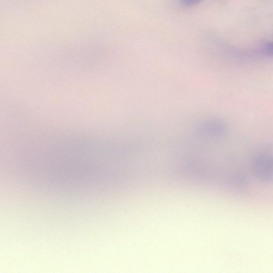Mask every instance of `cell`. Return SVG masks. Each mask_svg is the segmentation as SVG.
I'll list each match as a JSON object with an SVG mask.
<instances>
[{"mask_svg":"<svg viewBox=\"0 0 273 273\" xmlns=\"http://www.w3.org/2000/svg\"><path fill=\"white\" fill-rule=\"evenodd\" d=\"M252 170L259 181L269 182L273 175V159L266 154L257 157L253 161Z\"/></svg>","mask_w":273,"mask_h":273,"instance_id":"obj_2","label":"cell"},{"mask_svg":"<svg viewBox=\"0 0 273 273\" xmlns=\"http://www.w3.org/2000/svg\"><path fill=\"white\" fill-rule=\"evenodd\" d=\"M203 0H180L181 4L185 7H191L200 3Z\"/></svg>","mask_w":273,"mask_h":273,"instance_id":"obj_3","label":"cell"},{"mask_svg":"<svg viewBox=\"0 0 273 273\" xmlns=\"http://www.w3.org/2000/svg\"><path fill=\"white\" fill-rule=\"evenodd\" d=\"M264 50L266 54L273 57V42L266 43L264 46Z\"/></svg>","mask_w":273,"mask_h":273,"instance_id":"obj_4","label":"cell"},{"mask_svg":"<svg viewBox=\"0 0 273 273\" xmlns=\"http://www.w3.org/2000/svg\"><path fill=\"white\" fill-rule=\"evenodd\" d=\"M227 129L225 122L217 119H208L198 122L194 127V132L201 137L213 138L224 136Z\"/></svg>","mask_w":273,"mask_h":273,"instance_id":"obj_1","label":"cell"}]
</instances>
